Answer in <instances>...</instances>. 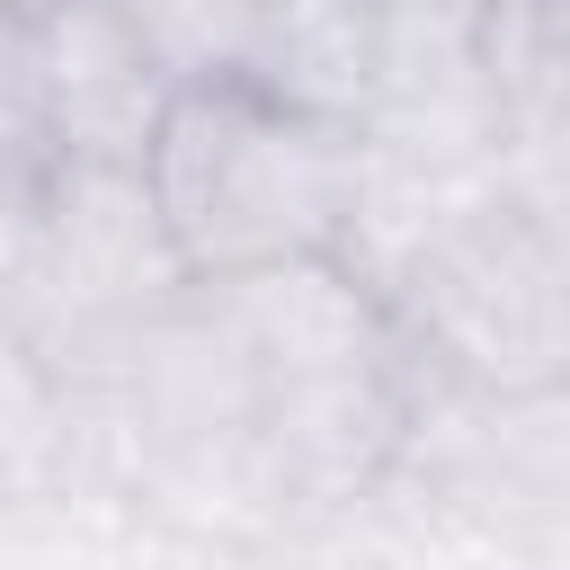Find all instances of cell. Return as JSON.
<instances>
[{
  "label": "cell",
  "instance_id": "obj_1",
  "mask_svg": "<svg viewBox=\"0 0 570 570\" xmlns=\"http://www.w3.org/2000/svg\"><path fill=\"white\" fill-rule=\"evenodd\" d=\"M142 187L187 285L276 258H338L356 223V125L285 107L249 80L169 89Z\"/></svg>",
  "mask_w": 570,
  "mask_h": 570
},
{
  "label": "cell",
  "instance_id": "obj_2",
  "mask_svg": "<svg viewBox=\"0 0 570 570\" xmlns=\"http://www.w3.org/2000/svg\"><path fill=\"white\" fill-rule=\"evenodd\" d=\"M561 258H552V214H534L525 196H481L472 214H454L392 285L419 294V321L436 330V347L454 365H472L499 392H534L552 383L561 356Z\"/></svg>",
  "mask_w": 570,
  "mask_h": 570
},
{
  "label": "cell",
  "instance_id": "obj_3",
  "mask_svg": "<svg viewBox=\"0 0 570 570\" xmlns=\"http://www.w3.org/2000/svg\"><path fill=\"white\" fill-rule=\"evenodd\" d=\"M36 27V89H45V151L80 169H142L169 80L125 36L107 0H53Z\"/></svg>",
  "mask_w": 570,
  "mask_h": 570
},
{
  "label": "cell",
  "instance_id": "obj_4",
  "mask_svg": "<svg viewBox=\"0 0 570 570\" xmlns=\"http://www.w3.org/2000/svg\"><path fill=\"white\" fill-rule=\"evenodd\" d=\"M374 0H258V62L249 89L356 125L374 98Z\"/></svg>",
  "mask_w": 570,
  "mask_h": 570
},
{
  "label": "cell",
  "instance_id": "obj_5",
  "mask_svg": "<svg viewBox=\"0 0 570 570\" xmlns=\"http://www.w3.org/2000/svg\"><path fill=\"white\" fill-rule=\"evenodd\" d=\"M107 9L160 62L169 89L249 80V62H258V0H107Z\"/></svg>",
  "mask_w": 570,
  "mask_h": 570
},
{
  "label": "cell",
  "instance_id": "obj_6",
  "mask_svg": "<svg viewBox=\"0 0 570 570\" xmlns=\"http://www.w3.org/2000/svg\"><path fill=\"white\" fill-rule=\"evenodd\" d=\"M0 169L45 178V89H36V27L18 9H0Z\"/></svg>",
  "mask_w": 570,
  "mask_h": 570
},
{
  "label": "cell",
  "instance_id": "obj_7",
  "mask_svg": "<svg viewBox=\"0 0 570 570\" xmlns=\"http://www.w3.org/2000/svg\"><path fill=\"white\" fill-rule=\"evenodd\" d=\"M53 428H62V383L0 330V472L36 463L53 445Z\"/></svg>",
  "mask_w": 570,
  "mask_h": 570
},
{
  "label": "cell",
  "instance_id": "obj_8",
  "mask_svg": "<svg viewBox=\"0 0 570 570\" xmlns=\"http://www.w3.org/2000/svg\"><path fill=\"white\" fill-rule=\"evenodd\" d=\"M0 9H18V18H45V9H53V0H0Z\"/></svg>",
  "mask_w": 570,
  "mask_h": 570
}]
</instances>
